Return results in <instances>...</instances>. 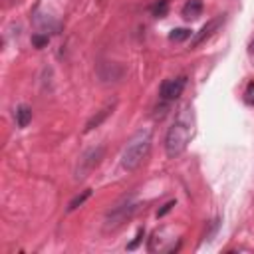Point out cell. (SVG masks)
<instances>
[{"instance_id": "1", "label": "cell", "mask_w": 254, "mask_h": 254, "mask_svg": "<svg viewBox=\"0 0 254 254\" xmlns=\"http://www.w3.org/2000/svg\"><path fill=\"white\" fill-rule=\"evenodd\" d=\"M192 125H194V113L190 107H183L175 119V123L169 127L165 137V151L169 159H175L185 153L190 137H192Z\"/></svg>"}, {"instance_id": "2", "label": "cell", "mask_w": 254, "mask_h": 254, "mask_svg": "<svg viewBox=\"0 0 254 254\" xmlns=\"http://www.w3.org/2000/svg\"><path fill=\"white\" fill-rule=\"evenodd\" d=\"M149 149H151V129L143 127L127 141L121 153V167L125 171H135L143 163V159L149 155Z\"/></svg>"}, {"instance_id": "3", "label": "cell", "mask_w": 254, "mask_h": 254, "mask_svg": "<svg viewBox=\"0 0 254 254\" xmlns=\"http://www.w3.org/2000/svg\"><path fill=\"white\" fill-rule=\"evenodd\" d=\"M103 155H105V149L101 145L99 147H91L85 153H81V157L77 159L75 169H73V179L75 181H83L87 175H91L95 171V167L101 163Z\"/></svg>"}, {"instance_id": "4", "label": "cell", "mask_w": 254, "mask_h": 254, "mask_svg": "<svg viewBox=\"0 0 254 254\" xmlns=\"http://www.w3.org/2000/svg\"><path fill=\"white\" fill-rule=\"evenodd\" d=\"M133 212H135V204L131 200H123L121 204H117L113 210L107 212V216H105V230L121 226Z\"/></svg>"}, {"instance_id": "5", "label": "cell", "mask_w": 254, "mask_h": 254, "mask_svg": "<svg viewBox=\"0 0 254 254\" xmlns=\"http://www.w3.org/2000/svg\"><path fill=\"white\" fill-rule=\"evenodd\" d=\"M187 85V77L181 75V77H173V79H165L161 83V89H159V95L163 101H175L181 97L183 89Z\"/></svg>"}, {"instance_id": "6", "label": "cell", "mask_w": 254, "mask_h": 254, "mask_svg": "<svg viewBox=\"0 0 254 254\" xmlns=\"http://www.w3.org/2000/svg\"><path fill=\"white\" fill-rule=\"evenodd\" d=\"M222 22H224V16H216L214 20L206 22V24L198 30V34L192 38V42H190V44H192V48H196V46H200L204 40H208V38H210V36H212L220 26H222Z\"/></svg>"}, {"instance_id": "7", "label": "cell", "mask_w": 254, "mask_h": 254, "mask_svg": "<svg viewBox=\"0 0 254 254\" xmlns=\"http://www.w3.org/2000/svg\"><path fill=\"white\" fill-rule=\"evenodd\" d=\"M113 107H115V103H111V105H105L103 109H99V111H97V113H95V115H93V117H91V119L85 123V129H83V131H85V133H89L91 129L99 127V125H101V123H103V121L109 117V113L113 111Z\"/></svg>"}, {"instance_id": "8", "label": "cell", "mask_w": 254, "mask_h": 254, "mask_svg": "<svg viewBox=\"0 0 254 254\" xmlns=\"http://www.w3.org/2000/svg\"><path fill=\"white\" fill-rule=\"evenodd\" d=\"M183 18L185 20H194L202 14V0H189L185 6H183Z\"/></svg>"}, {"instance_id": "9", "label": "cell", "mask_w": 254, "mask_h": 254, "mask_svg": "<svg viewBox=\"0 0 254 254\" xmlns=\"http://www.w3.org/2000/svg\"><path fill=\"white\" fill-rule=\"evenodd\" d=\"M30 121H32V109L28 105H18V109H16V123H18V127H28Z\"/></svg>"}, {"instance_id": "10", "label": "cell", "mask_w": 254, "mask_h": 254, "mask_svg": "<svg viewBox=\"0 0 254 254\" xmlns=\"http://www.w3.org/2000/svg\"><path fill=\"white\" fill-rule=\"evenodd\" d=\"M89 196H91V189H85V190H81L79 194H75V196L69 200V204H67V212H71V210L79 208V206H81Z\"/></svg>"}, {"instance_id": "11", "label": "cell", "mask_w": 254, "mask_h": 254, "mask_svg": "<svg viewBox=\"0 0 254 254\" xmlns=\"http://www.w3.org/2000/svg\"><path fill=\"white\" fill-rule=\"evenodd\" d=\"M187 38H190V30H187V28H177V30H173L169 34L171 42H185Z\"/></svg>"}, {"instance_id": "12", "label": "cell", "mask_w": 254, "mask_h": 254, "mask_svg": "<svg viewBox=\"0 0 254 254\" xmlns=\"http://www.w3.org/2000/svg\"><path fill=\"white\" fill-rule=\"evenodd\" d=\"M167 6H169V0H159V2H155V4H153L151 12H153L157 18H163V16L167 14Z\"/></svg>"}, {"instance_id": "13", "label": "cell", "mask_w": 254, "mask_h": 254, "mask_svg": "<svg viewBox=\"0 0 254 254\" xmlns=\"http://www.w3.org/2000/svg\"><path fill=\"white\" fill-rule=\"evenodd\" d=\"M48 42H50L48 34H46V36H42V34H34V36H32V44H34L36 48H44Z\"/></svg>"}, {"instance_id": "14", "label": "cell", "mask_w": 254, "mask_h": 254, "mask_svg": "<svg viewBox=\"0 0 254 254\" xmlns=\"http://www.w3.org/2000/svg\"><path fill=\"white\" fill-rule=\"evenodd\" d=\"M141 240H143V228H139V230H137L135 240H133V242H129V244H127V248H129V250H135V248L139 246V242H141Z\"/></svg>"}, {"instance_id": "15", "label": "cell", "mask_w": 254, "mask_h": 254, "mask_svg": "<svg viewBox=\"0 0 254 254\" xmlns=\"http://www.w3.org/2000/svg\"><path fill=\"white\" fill-rule=\"evenodd\" d=\"M246 101L250 103V105H254V81L252 83H248V87H246Z\"/></svg>"}, {"instance_id": "16", "label": "cell", "mask_w": 254, "mask_h": 254, "mask_svg": "<svg viewBox=\"0 0 254 254\" xmlns=\"http://www.w3.org/2000/svg\"><path fill=\"white\" fill-rule=\"evenodd\" d=\"M173 206H175V200H171V202H167V204H165V206H163V208H161V210L157 212V216H165V214H167V212H169V210H171Z\"/></svg>"}, {"instance_id": "17", "label": "cell", "mask_w": 254, "mask_h": 254, "mask_svg": "<svg viewBox=\"0 0 254 254\" xmlns=\"http://www.w3.org/2000/svg\"><path fill=\"white\" fill-rule=\"evenodd\" d=\"M250 52H252V54H254V40H252V42H250Z\"/></svg>"}]
</instances>
